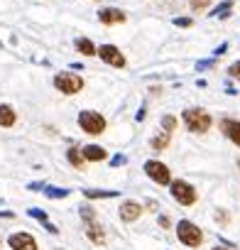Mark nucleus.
<instances>
[{"mask_svg": "<svg viewBox=\"0 0 240 250\" xmlns=\"http://www.w3.org/2000/svg\"><path fill=\"white\" fill-rule=\"evenodd\" d=\"M184 123L191 133H206L211 128V115L203 108H186L184 110Z\"/></svg>", "mask_w": 240, "mask_h": 250, "instance_id": "obj_1", "label": "nucleus"}, {"mask_svg": "<svg viewBox=\"0 0 240 250\" xmlns=\"http://www.w3.org/2000/svg\"><path fill=\"white\" fill-rule=\"evenodd\" d=\"M79 125L86 135H100L105 130V118L96 110H81L79 113Z\"/></svg>", "mask_w": 240, "mask_h": 250, "instance_id": "obj_2", "label": "nucleus"}, {"mask_svg": "<svg viewBox=\"0 0 240 250\" xmlns=\"http://www.w3.org/2000/svg\"><path fill=\"white\" fill-rule=\"evenodd\" d=\"M177 235H179V240H181L184 245H189V248H199L201 240H203L201 228H199L196 223H191V221H179V226H177Z\"/></svg>", "mask_w": 240, "mask_h": 250, "instance_id": "obj_3", "label": "nucleus"}, {"mask_svg": "<svg viewBox=\"0 0 240 250\" xmlns=\"http://www.w3.org/2000/svg\"><path fill=\"white\" fill-rule=\"evenodd\" d=\"M54 86H57L61 93L74 96V93H79V91L83 88V79L76 76V74H66V71H61V74L54 76Z\"/></svg>", "mask_w": 240, "mask_h": 250, "instance_id": "obj_4", "label": "nucleus"}, {"mask_svg": "<svg viewBox=\"0 0 240 250\" xmlns=\"http://www.w3.org/2000/svg\"><path fill=\"white\" fill-rule=\"evenodd\" d=\"M172 184V196H174V201H179L181 206H191V204H196V189L191 187V184H186V182H181V179H177V182H169Z\"/></svg>", "mask_w": 240, "mask_h": 250, "instance_id": "obj_5", "label": "nucleus"}, {"mask_svg": "<svg viewBox=\"0 0 240 250\" xmlns=\"http://www.w3.org/2000/svg\"><path fill=\"white\" fill-rule=\"evenodd\" d=\"M145 174H147L155 184H169V182H172V172H169V167L162 165V162H157V160L145 162Z\"/></svg>", "mask_w": 240, "mask_h": 250, "instance_id": "obj_6", "label": "nucleus"}, {"mask_svg": "<svg viewBox=\"0 0 240 250\" xmlns=\"http://www.w3.org/2000/svg\"><path fill=\"white\" fill-rule=\"evenodd\" d=\"M96 54H98L105 64H110V66H115V69L125 66V57L120 54V49H118V47H113V44H100V47L96 49Z\"/></svg>", "mask_w": 240, "mask_h": 250, "instance_id": "obj_7", "label": "nucleus"}, {"mask_svg": "<svg viewBox=\"0 0 240 250\" xmlns=\"http://www.w3.org/2000/svg\"><path fill=\"white\" fill-rule=\"evenodd\" d=\"M8 245L13 250H37V240L30 233H13L8 238Z\"/></svg>", "mask_w": 240, "mask_h": 250, "instance_id": "obj_8", "label": "nucleus"}, {"mask_svg": "<svg viewBox=\"0 0 240 250\" xmlns=\"http://www.w3.org/2000/svg\"><path fill=\"white\" fill-rule=\"evenodd\" d=\"M220 130L225 133V138H228L230 143H235V145L240 147V120L225 118V120L220 123Z\"/></svg>", "mask_w": 240, "mask_h": 250, "instance_id": "obj_9", "label": "nucleus"}, {"mask_svg": "<svg viewBox=\"0 0 240 250\" xmlns=\"http://www.w3.org/2000/svg\"><path fill=\"white\" fill-rule=\"evenodd\" d=\"M98 20H100L103 25H118V22H125V13H120V10H115V8H103V10L98 13Z\"/></svg>", "mask_w": 240, "mask_h": 250, "instance_id": "obj_10", "label": "nucleus"}, {"mask_svg": "<svg viewBox=\"0 0 240 250\" xmlns=\"http://www.w3.org/2000/svg\"><path fill=\"white\" fill-rule=\"evenodd\" d=\"M140 213H142V206L135 204V201H125L123 206H120V218L128 221V223H130V221H138Z\"/></svg>", "mask_w": 240, "mask_h": 250, "instance_id": "obj_11", "label": "nucleus"}, {"mask_svg": "<svg viewBox=\"0 0 240 250\" xmlns=\"http://www.w3.org/2000/svg\"><path fill=\"white\" fill-rule=\"evenodd\" d=\"M81 155H83V160H88V162H100V160L108 157V152H105L100 145H86V147L81 150Z\"/></svg>", "mask_w": 240, "mask_h": 250, "instance_id": "obj_12", "label": "nucleus"}, {"mask_svg": "<svg viewBox=\"0 0 240 250\" xmlns=\"http://www.w3.org/2000/svg\"><path fill=\"white\" fill-rule=\"evenodd\" d=\"M86 235L96 243V245H103L105 243V235H103V228L96 223V218H91V221H86Z\"/></svg>", "mask_w": 240, "mask_h": 250, "instance_id": "obj_13", "label": "nucleus"}, {"mask_svg": "<svg viewBox=\"0 0 240 250\" xmlns=\"http://www.w3.org/2000/svg\"><path fill=\"white\" fill-rule=\"evenodd\" d=\"M15 120H18V115H15L13 105H8V103H0V125H3V128H13Z\"/></svg>", "mask_w": 240, "mask_h": 250, "instance_id": "obj_14", "label": "nucleus"}, {"mask_svg": "<svg viewBox=\"0 0 240 250\" xmlns=\"http://www.w3.org/2000/svg\"><path fill=\"white\" fill-rule=\"evenodd\" d=\"M74 44H76V49H79L81 54H86V57H96V47H93V42H91V40H86V37H79Z\"/></svg>", "mask_w": 240, "mask_h": 250, "instance_id": "obj_15", "label": "nucleus"}, {"mask_svg": "<svg viewBox=\"0 0 240 250\" xmlns=\"http://www.w3.org/2000/svg\"><path fill=\"white\" fill-rule=\"evenodd\" d=\"M66 157H69V162H71V165H74V167H76V169H81V167H83V162H86V160H83V155H81V150H79V147H71V150H69V152H66Z\"/></svg>", "mask_w": 240, "mask_h": 250, "instance_id": "obj_16", "label": "nucleus"}, {"mask_svg": "<svg viewBox=\"0 0 240 250\" xmlns=\"http://www.w3.org/2000/svg\"><path fill=\"white\" fill-rule=\"evenodd\" d=\"M230 10H233V0H225V3H220L211 15H213V18H228V13H230Z\"/></svg>", "mask_w": 240, "mask_h": 250, "instance_id": "obj_17", "label": "nucleus"}, {"mask_svg": "<svg viewBox=\"0 0 240 250\" xmlns=\"http://www.w3.org/2000/svg\"><path fill=\"white\" fill-rule=\"evenodd\" d=\"M169 145V133L164 130L162 135H157V138H152V150H164Z\"/></svg>", "mask_w": 240, "mask_h": 250, "instance_id": "obj_18", "label": "nucleus"}, {"mask_svg": "<svg viewBox=\"0 0 240 250\" xmlns=\"http://www.w3.org/2000/svg\"><path fill=\"white\" fill-rule=\"evenodd\" d=\"M49 199H64V196H69V189H59V187H47V191H44Z\"/></svg>", "mask_w": 240, "mask_h": 250, "instance_id": "obj_19", "label": "nucleus"}, {"mask_svg": "<svg viewBox=\"0 0 240 250\" xmlns=\"http://www.w3.org/2000/svg\"><path fill=\"white\" fill-rule=\"evenodd\" d=\"M88 199H110V196H115L118 191H96V189H86L83 191Z\"/></svg>", "mask_w": 240, "mask_h": 250, "instance_id": "obj_20", "label": "nucleus"}, {"mask_svg": "<svg viewBox=\"0 0 240 250\" xmlns=\"http://www.w3.org/2000/svg\"><path fill=\"white\" fill-rule=\"evenodd\" d=\"M162 125H164V130H167V133H172V130L177 128V118H174V115H167V118L162 120Z\"/></svg>", "mask_w": 240, "mask_h": 250, "instance_id": "obj_21", "label": "nucleus"}, {"mask_svg": "<svg viewBox=\"0 0 240 250\" xmlns=\"http://www.w3.org/2000/svg\"><path fill=\"white\" fill-rule=\"evenodd\" d=\"M27 213H30L32 218H37V221H42V223H47V221H49V218H47V213H44L42 208H30Z\"/></svg>", "mask_w": 240, "mask_h": 250, "instance_id": "obj_22", "label": "nucleus"}, {"mask_svg": "<svg viewBox=\"0 0 240 250\" xmlns=\"http://www.w3.org/2000/svg\"><path fill=\"white\" fill-rule=\"evenodd\" d=\"M211 0H191V10H203Z\"/></svg>", "mask_w": 240, "mask_h": 250, "instance_id": "obj_23", "label": "nucleus"}, {"mask_svg": "<svg viewBox=\"0 0 240 250\" xmlns=\"http://www.w3.org/2000/svg\"><path fill=\"white\" fill-rule=\"evenodd\" d=\"M228 74H230L233 79H240V62H235V64L228 69Z\"/></svg>", "mask_w": 240, "mask_h": 250, "instance_id": "obj_24", "label": "nucleus"}, {"mask_svg": "<svg viewBox=\"0 0 240 250\" xmlns=\"http://www.w3.org/2000/svg\"><path fill=\"white\" fill-rule=\"evenodd\" d=\"M174 25H177V27H191V20H189V18H177Z\"/></svg>", "mask_w": 240, "mask_h": 250, "instance_id": "obj_25", "label": "nucleus"}, {"mask_svg": "<svg viewBox=\"0 0 240 250\" xmlns=\"http://www.w3.org/2000/svg\"><path fill=\"white\" fill-rule=\"evenodd\" d=\"M113 165H125V157H120V155L113 157Z\"/></svg>", "mask_w": 240, "mask_h": 250, "instance_id": "obj_26", "label": "nucleus"}, {"mask_svg": "<svg viewBox=\"0 0 240 250\" xmlns=\"http://www.w3.org/2000/svg\"><path fill=\"white\" fill-rule=\"evenodd\" d=\"M213 250H228V248H213Z\"/></svg>", "mask_w": 240, "mask_h": 250, "instance_id": "obj_27", "label": "nucleus"}]
</instances>
